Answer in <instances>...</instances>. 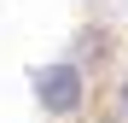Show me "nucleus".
Segmentation results:
<instances>
[{
	"label": "nucleus",
	"instance_id": "f257e3e1",
	"mask_svg": "<svg viewBox=\"0 0 128 123\" xmlns=\"http://www.w3.org/2000/svg\"><path fill=\"white\" fill-rule=\"evenodd\" d=\"M35 94H41V106L52 117H70L82 106V70L76 65H41L35 70Z\"/></svg>",
	"mask_w": 128,
	"mask_h": 123
},
{
	"label": "nucleus",
	"instance_id": "f03ea898",
	"mask_svg": "<svg viewBox=\"0 0 128 123\" xmlns=\"http://www.w3.org/2000/svg\"><path fill=\"white\" fill-rule=\"evenodd\" d=\"M116 123H128V76H122V94H116Z\"/></svg>",
	"mask_w": 128,
	"mask_h": 123
}]
</instances>
